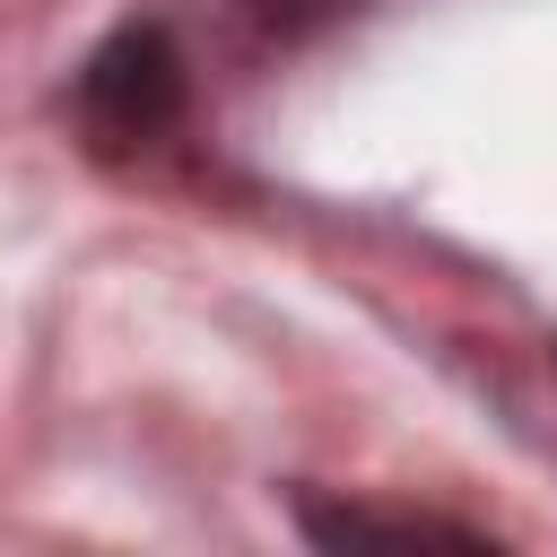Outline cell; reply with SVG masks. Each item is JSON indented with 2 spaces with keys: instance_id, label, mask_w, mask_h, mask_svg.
<instances>
[{
  "instance_id": "cell-2",
  "label": "cell",
  "mask_w": 557,
  "mask_h": 557,
  "mask_svg": "<svg viewBox=\"0 0 557 557\" xmlns=\"http://www.w3.org/2000/svg\"><path fill=\"white\" fill-rule=\"evenodd\" d=\"M296 531L313 548H487V531L409 513V505H357V496H313L296 487Z\"/></svg>"
},
{
  "instance_id": "cell-1",
  "label": "cell",
  "mask_w": 557,
  "mask_h": 557,
  "mask_svg": "<svg viewBox=\"0 0 557 557\" xmlns=\"http://www.w3.org/2000/svg\"><path fill=\"white\" fill-rule=\"evenodd\" d=\"M183 96H191V78H183V44H174L157 17L113 26V35L78 61V78H70V113H78V131H87L104 157H139V148H157V139L183 122Z\"/></svg>"
}]
</instances>
